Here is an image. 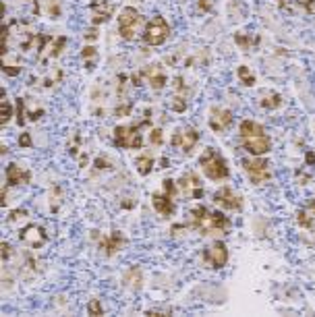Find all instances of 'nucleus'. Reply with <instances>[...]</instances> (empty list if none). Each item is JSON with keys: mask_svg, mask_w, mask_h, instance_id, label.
I'll use <instances>...</instances> for the list:
<instances>
[{"mask_svg": "<svg viewBox=\"0 0 315 317\" xmlns=\"http://www.w3.org/2000/svg\"><path fill=\"white\" fill-rule=\"evenodd\" d=\"M199 164H201V170L206 172V176L211 181H224L230 174L226 160L216 152V149H206V154L199 158Z\"/></svg>", "mask_w": 315, "mask_h": 317, "instance_id": "obj_1", "label": "nucleus"}, {"mask_svg": "<svg viewBox=\"0 0 315 317\" xmlns=\"http://www.w3.org/2000/svg\"><path fill=\"white\" fill-rule=\"evenodd\" d=\"M170 35V27L166 23L164 17H154L152 21H147L145 29H143V42L147 46H162Z\"/></svg>", "mask_w": 315, "mask_h": 317, "instance_id": "obj_2", "label": "nucleus"}, {"mask_svg": "<svg viewBox=\"0 0 315 317\" xmlns=\"http://www.w3.org/2000/svg\"><path fill=\"white\" fill-rule=\"evenodd\" d=\"M114 143L125 149H139L143 145L141 137V125L133 127H116L114 129Z\"/></svg>", "mask_w": 315, "mask_h": 317, "instance_id": "obj_3", "label": "nucleus"}, {"mask_svg": "<svg viewBox=\"0 0 315 317\" xmlns=\"http://www.w3.org/2000/svg\"><path fill=\"white\" fill-rule=\"evenodd\" d=\"M141 17H139V11L133 6H125L118 15V33L125 37V40H133L135 37V29Z\"/></svg>", "mask_w": 315, "mask_h": 317, "instance_id": "obj_4", "label": "nucleus"}, {"mask_svg": "<svg viewBox=\"0 0 315 317\" xmlns=\"http://www.w3.org/2000/svg\"><path fill=\"white\" fill-rule=\"evenodd\" d=\"M243 166H245V170L253 185H263L270 181V164L265 160H259V158L257 160H245Z\"/></svg>", "mask_w": 315, "mask_h": 317, "instance_id": "obj_5", "label": "nucleus"}, {"mask_svg": "<svg viewBox=\"0 0 315 317\" xmlns=\"http://www.w3.org/2000/svg\"><path fill=\"white\" fill-rule=\"evenodd\" d=\"M203 261L210 265V267H224L226 261H228V249L224 242L216 240L214 245H210L206 251H203Z\"/></svg>", "mask_w": 315, "mask_h": 317, "instance_id": "obj_6", "label": "nucleus"}, {"mask_svg": "<svg viewBox=\"0 0 315 317\" xmlns=\"http://www.w3.org/2000/svg\"><path fill=\"white\" fill-rule=\"evenodd\" d=\"M179 186H181V191L191 199H201L203 197V186H201V181L195 172L183 174L181 181H179Z\"/></svg>", "mask_w": 315, "mask_h": 317, "instance_id": "obj_7", "label": "nucleus"}, {"mask_svg": "<svg viewBox=\"0 0 315 317\" xmlns=\"http://www.w3.org/2000/svg\"><path fill=\"white\" fill-rule=\"evenodd\" d=\"M214 201L218 205H222L224 210H230V211H240V208H243V201H240V197L230 189V186H222L220 191H216Z\"/></svg>", "mask_w": 315, "mask_h": 317, "instance_id": "obj_8", "label": "nucleus"}, {"mask_svg": "<svg viewBox=\"0 0 315 317\" xmlns=\"http://www.w3.org/2000/svg\"><path fill=\"white\" fill-rule=\"evenodd\" d=\"M19 238L25 242L27 247L40 249L42 245H46V240H48V235L44 232V228H40V226H35V224H31V226H25V228L21 230Z\"/></svg>", "mask_w": 315, "mask_h": 317, "instance_id": "obj_9", "label": "nucleus"}, {"mask_svg": "<svg viewBox=\"0 0 315 317\" xmlns=\"http://www.w3.org/2000/svg\"><path fill=\"white\" fill-rule=\"evenodd\" d=\"M197 141H199V133H197L195 129L179 131V133L172 137V145H174V147H181L184 154H189L191 149L197 145Z\"/></svg>", "mask_w": 315, "mask_h": 317, "instance_id": "obj_10", "label": "nucleus"}, {"mask_svg": "<svg viewBox=\"0 0 315 317\" xmlns=\"http://www.w3.org/2000/svg\"><path fill=\"white\" fill-rule=\"evenodd\" d=\"M243 145L249 154H253V156H263L270 152V137L267 135H257V137H249V139H243Z\"/></svg>", "mask_w": 315, "mask_h": 317, "instance_id": "obj_11", "label": "nucleus"}, {"mask_svg": "<svg viewBox=\"0 0 315 317\" xmlns=\"http://www.w3.org/2000/svg\"><path fill=\"white\" fill-rule=\"evenodd\" d=\"M230 125H233V112L226 110V108H216L211 112L210 116V127L216 131V133H222V131H226Z\"/></svg>", "mask_w": 315, "mask_h": 317, "instance_id": "obj_12", "label": "nucleus"}, {"mask_svg": "<svg viewBox=\"0 0 315 317\" xmlns=\"http://www.w3.org/2000/svg\"><path fill=\"white\" fill-rule=\"evenodd\" d=\"M112 11H114V4L110 0H98V2L91 4V21L96 25L106 23L112 17Z\"/></svg>", "mask_w": 315, "mask_h": 317, "instance_id": "obj_13", "label": "nucleus"}, {"mask_svg": "<svg viewBox=\"0 0 315 317\" xmlns=\"http://www.w3.org/2000/svg\"><path fill=\"white\" fill-rule=\"evenodd\" d=\"M210 210L203 208V205H197V208L191 210V226L199 230L201 235H210L208 232V224H210Z\"/></svg>", "mask_w": 315, "mask_h": 317, "instance_id": "obj_14", "label": "nucleus"}, {"mask_svg": "<svg viewBox=\"0 0 315 317\" xmlns=\"http://www.w3.org/2000/svg\"><path fill=\"white\" fill-rule=\"evenodd\" d=\"M152 205L154 210L160 213V216H172L174 211V203H172V197L170 195H160V193H154L152 195Z\"/></svg>", "mask_w": 315, "mask_h": 317, "instance_id": "obj_15", "label": "nucleus"}, {"mask_svg": "<svg viewBox=\"0 0 315 317\" xmlns=\"http://www.w3.org/2000/svg\"><path fill=\"white\" fill-rule=\"evenodd\" d=\"M29 172L21 170L17 164H8L6 166V185L8 186H17V185H23V183H29Z\"/></svg>", "mask_w": 315, "mask_h": 317, "instance_id": "obj_16", "label": "nucleus"}, {"mask_svg": "<svg viewBox=\"0 0 315 317\" xmlns=\"http://www.w3.org/2000/svg\"><path fill=\"white\" fill-rule=\"evenodd\" d=\"M230 226H233V224H230V220H228L222 211H211V213H210L208 232H228Z\"/></svg>", "mask_w": 315, "mask_h": 317, "instance_id": "obj_17", "label": "nucleus"}, {"mask_svg": "<svg viewBox=\"0 0 315 317\" xmlns=\"http://www.w3.org/2000/svg\"><path fill=\"white\" fill-rule=\"evenodd\" d=\"M120 247H123V235L120 232H112L110 237L100 238V249H104L106 255H114L116 251H120Z\"/></svg>", "mask_w": 315, "mask_h": 317, "instance_id": "obj_18", "label": "nucleus"}, {"mask_svg": "<svg viewBox=\"0 0 315 317\" xmlns=\"http://www.w3.org/2000/svg\"><path fill=\"white\" fill-rule=\"evenodd\" d=\"M238 133H240V137H243V139H249V137L265 135V131H263V127L259 123H253V120H243V123H240Z\"/></svg>", "mask_w": 315, "mask_h": 317, "instance_id": "obj_19", "label": "nucleus"}, {"mask_svg": "<svg viewBox=\"0 0 315 317\" xmlns=\"http://www.w3.org/2000/svg\"><path fill=\"white\" fill-rule=\"evenodd\" d=\"M154 158L152 156H139L137 160H135V166H137V172L139 174H150L152 172V168H154Z\"/></svg>", "mask_w": 315, "mask_h": 317, "instance_id": "obj_20", "label": "nucleus"}, {"mask_svg": "<svg viewBox=\"0 0 315 317\" xmlns=\"http://www.w3.org/2000/svg\"><path fill=\"white\" fill-rule=\"evenodd\" d=\"M145 75L150 77V85H152L154 89H162L166 83H168V79H166L164 73H156L154 69H152V71H145Z\"/></svg>", "mask_w": 315, "mask_h": 317, "instance_id": "obj_21", "label": "nucleus"}, {"mask_svg": "<svg viewBox=\"0 0 315 317\" xmlns=\"http://www.w3.org/2000/svg\"><path fill=\"white\" fill-rule=\"evenodd\" d=\"M125 282H127V286H131V288H139L141 286V269L131 267L125 274Z\"/></svg>", "mask_w": 315, "mask_h": 317, "instance_id": "obj_22", "label": "nucleus"}, {"mask_svg": "<svg viewBox=\"0 0 315 317\" xmlns=\"http://www.w3.org/2000/svg\"><path fill=\"white\" fill-rule=\"evenodd\" d=\"M280 104H282L280 93H270V96H263V100H262V106L265 110H276V108H280Z\"/></svg>", "mask_w": 315, "mask_h": 317, "instance_id": "obj_23", "label": "nucleus"}, {"mask_svg": "<svg viewBox=\"0 0 315 317\" xmlns=\"http://www.w3.org/2000/svg\"><path fill=\"white\" fill-rule=\"evenodd\" d=\"M238 79H240V83L243 85H247V87H251V85H255V75L249 71L247 67H238Z\"/></svg>", "mask_w": 315, "mask_h": 317, "instance_id": "obj_24", "label": "nucleus"}, {"mask_svg": "<svg viewBox=\"0 0 315 317\" xmlns=\"http://www.w3.org/2000/svg\"><path fill=\"white\" fill-rule=\"evenodd\" d=\"M11 116H13V108H11V104H8L6 100H2V110H0V123L6 125L8 120H11Z\"/></svg>", "mask_w": 315, "mask_h": 317, "instance_id": "obj_25", "label": "nucleus"}, {"mask_svg": "<svg viewBox=\"0 0 315 317\" xmlns=\"http://www.w3.org/2000/svg\"><path fill=\"white\" fill-rule=\"evenodd\" d=\"M64 46H67V37H64V35H60L58 40L54 42V48L50 50V56H52V58H56V56H60V52H62V48H64Z\"/></svg>", "mask_w": 315, "mask_h": 317, "instance_id": "obj_26", "label": "nucleus"}, {"mask_svg": "<svg viewBox=\"0 0 315 317\" xmlns=\"http://www.w3.org/2000/svg\"><path fill=\"white\" fill-rule=\"evenodd\" d=\"M25 104H23V100L21 98H17V104H15V110H17V123H19V127L21 125H25V108H23Z\"/></svg>", "mask_w": 315, "mask_h": 317, "instance_id": "obj_27", "label": "nucleus"}, {"mask_svg": "<svg viewBox=\"0 0 315 317\" xmlns=\"http://www.w3.org/2000/svg\"><path fill=\"white\" fill-rule=\"evenodd\" d=\"M296 222H299L303 228H311V224H313L309 211H299V213H296Z\"/></svg>", "mask_w": 315, "mask_h": 317, "instance_id": "obj_28", "label": "nucleus"}, {"mask_svg": "<svg viewBox=\"0 0 315 317\" xmlns=\"http://www.w3.org/2000/svg\"><path fill=\"white\" fill-rule=\"evenodd\" d=\"M87 313H89V315H94V317L102 315V303L98 301V298H94V301H89V305H87Z\"/></svg>", "mask_w": 315, "mask_h": 317, "instance_id": "obj_29", "label": "nucleus"}, {"mask_svg": "<svg viewBox=\"0 0 315 317\" xmlns=\"http://www.w3.org/2000/svg\"><path fill=\"white\" fill-rule=\"evenodd\" d=\"M170 108H172L174 112H184V108H187V100H184V98H181V96H177V98L172 100Z\"/></svg>", "mask_w": 315, "mask_h": 317, "instance_id": "obj_30", "label": "nucleus"}, {"mask_svg": "<svg viewBox=\"0 0 315 317\" xmlns=\"http://www.w3.org/2000/svg\"><path fill=\"white\" fill-rule=\"evenodd\" d=\"M235 42H236L243 50H249V48H251V37H247V35H243V33H236V35H235Z\"/></svg>", "mask_w": 315, "mask_h": 317, "instance_id": "obj_31", "label": "nucleus"}, {"mask_svg": "<svg viewBox=\"0 0 315 317\" xmlns=\"http://www.w3.org/2000/svg\"><path fill=\"white\" fill-rule=\"evenodd\" d=\"M150 143H154V145H160L162 143V131L160 129H154L152 133H150Z\"/></svg>", "mask_w": 315, "mask_h": 317, "instance_id": "obj_32", "label": "nucleus"}, {"mask_svg": "<svg viewBox=\"0 0 315 317\" xmlns=\"http://www.w3.org/2000/svg\"><path fill=\"white\" fill-rule=\"evenodd\" d=\"M94 166L98 168V170H110V168H112V164H110L106 158H98V160L94 162Z\"/></svg>", "mask_w": 315, "mask_h": 317, "instance_id": "obj_33", "label": "nucleus"}, {"mask_svg": "<svg viewBox=\"0 0 315 317\" xmlns=\"http://www.w3.org/2000/svg\"><path fill=\"white\" fill-rule=\"evenodd\" d=\"M164 193L174 197V193H177V185H174V181H164Z\"/></svg>", "mask_w": 315, "mask_h": 317, "instance_id": "obj_34", "label": "nucleus"}, {"mask_svg": "<svg viewBox=\"0 0 315 317\" xmlns=\"http://www.w3.org/2000/svg\"><path fill=\"white\" fill-rule=\"evenodd\" d=\"M2 71H4L6 75H13V77H15V75H19V73H21V67H15V64H4Z\"/></svg>", "mask_w": 315, "mask_h": 317, "instance_id": "obj_35", "label": "nucleus"}, {"mask_svg": "<svg viewBox=\"0 0 315 317\" xmlns=\"http://www.w3.org/2000/svg\"><path fill=\"white\" fill-rule=\"evenodd\" d=\"M81 56H83V58H94V56H96V48H94V46H85V48H83V52H81Z\"/></svg>", "mask_w": 315, "mask_h": 317, "instance_id": "obj_36", "label": "nucleus"}, {"mask_svg": "<svg viewBox=\"0 0 315 317\" xmlns=\"http://www.w3.org/2000/svg\"><path fill=\"white\" fill-rule=\"evenodd\" d=\"M0 255H2L4 261L11 257V245H8V242H2V247H0Z\"/></svg>", "mask_w": 315, "mask_h": 317, "instance_id": "obj_37", "label": "nucleus"}, {"mask_svg": "<svg viewBox=\"0 0 315 317\" xmlns=\"http://www.w3.org/2000/svg\"><path fill=\"white\" fill-rule=\"evenodd\" d=\"M19 145L21 147H31V137H29V133H23L19 137Z\"/></svg>", "mask_w": 315, "mask_h": 317, "instance_id": "obj_38", "label": "nucleus"}, {"mask_svg": "<svg viewBox=\"0 0 315 317\" xmlns=\"http://www.w3.org/2000/svg\"><path fill=\"white\" fill-rule=\"evenodd\" d=\"M129 112H131V104H125V106L116 108V116H127Z\"/></svg>", "mask_w": 315, "mask_h": 317, "instance_id": "obj_39", "label": "nucleus"}, {"mask_svg": "<svg viewBox=\"0 0 315 317\" xmlns=\"http://www.w3.org/2000/svg\"><path fill=\"white\" fill-rule=\"evenodd\" d=\"M25 216H27L25 210H15V211H11V222H15L17 218H25Z\"/></svg>", "mask_w": 315, "mask_h": 317, "instance_id": "obj_40", "label": "nucleus"}, {"mask_svg": "<svg viewBox=\"0 0 315 317\" xmlns=\"http://www.w3.org/2000/svg\"><path fill=\"white\" fill-rule=\"evenodd\" d=\"M199 8L201 11H211V0H199Z\"/></svg>", "mask_w": 315, "mask_h": 317, "instance_id": "obj_41", "label": "nucleus"}, {"mask_svg": "<svg viewBox=\"0 0 315 317\" xmlns=\"http://www.w3.org/2000/svg\"><path fill=\"white\" fill-rule=\"evenodd\" d=\"M296 2H299L301 6H305L307 11H313V0H296Z\"/></svg>", "mask_w": 315, "mask_h": 317, "instance_id": "obj_42", "label": "nucleus"}, {"mask_svg": "<svg viewBox=\"0 0 315 317\" xmlns=\"http://www.w3.org/2000/svg\"><path fill=\"white\" fill-rule=\"evenodd\" d=\"M85 37L94 42V40H98V31H96V29H89V31H85Z\"/></svg>", "mask_w": 315, "mask_h": 317, "instance_id": "obj_43", "label": "nucleus"}, {"mask_svg": "<svg viewBox=\"0 0 315 317\" xmlns=\"http://www.w3.org/2000/svg\"><path fill=\"white\" fill-rule=\"evenodd\" d=\"M305 160H307V164H309V166H313V164H315V154H313V152H307V156H305Z\"/></svg>", "mask_w": 315, "mask_h": 317, "instance_id": "obj_44", "label": "nucleus"}, {"mask_svg": "<svg viewBox=\"0 0 315 317\" xmlns=\"http://www.w3.org/2000/svg\"><path fill=\"white\" fill-rule=\"evenodd\" d=\"M42 114H44L42 110H38V112H31V114H29V118H31V120H38V118H40Z\"/></svg>", "mask_w": 315, "mask_h": 317, "instance_id": "obj_45", "label": "nucleus"}, {"mask_svg": "<svg viewBox=\"0 0 315 317\" xmlns=\"http://www.w3.org/2000/svg\"><path fill=\"white\" fill-rule=\"evenodd\" d=\"M309 210H311V211H313V213H315V199H313V201H311V203H309Z\"/></svg>", "mask_w": 315, "mask_h": 317, "instance_id": "obj_46", "label": "nucleus"}, {"mask_svg": "<svg viewBox=\"0 0 315 317\" xmlns=\"http://www.w3.org/2000/svg\"><path fill=\"white\" fill-rule=\"evenodd\" d=\"M278 2H280V4H286V0H278Z\"/></svg>", "mask_w": 315, "mask_h": 317, "instance_id": "obj_47", "label": "nucleus"}]
</instances>
